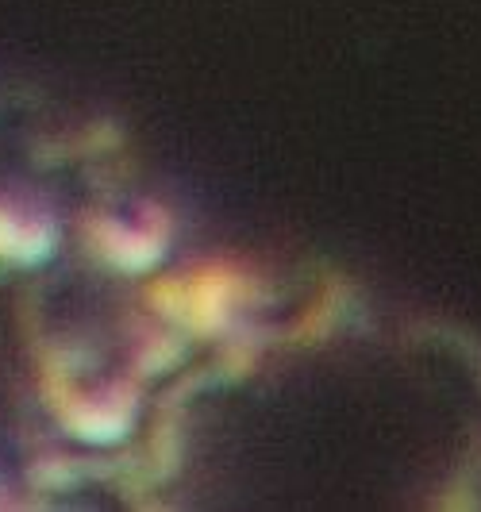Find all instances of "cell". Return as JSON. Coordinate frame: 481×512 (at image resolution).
Returning <instances> with one entry per match:
<instances>
[{"label":"cell","mask_w":481,"mask_h":512,"mask_svg":"<svg viewBox=\"0 0 481 512\" xmlns=\"http://www.w3.org/2000/svg\"><path fill=\"white\" fill-rule=\"evenodd\" d=\"M51 251V231L24 224L12 212H0V258L8 262H35Z\"/></svg>","instance_id":"cell-1"}]
</instances>
